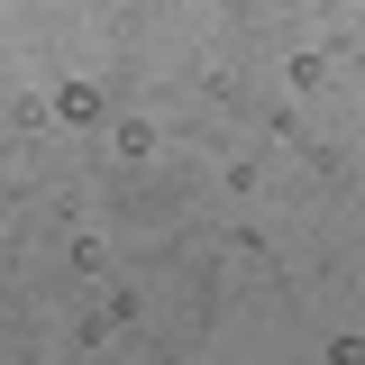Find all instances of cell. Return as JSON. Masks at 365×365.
<instances>
[{
    "label": "cell",
    "instance_id": "1",
    "mask_svg": "<svg viewBox=\"0 0 365 365\" xmlns=\"http://www.w3.org/2000/svg\"><path fill=\"white\" fill-rule=\"evenodd\" d=\"M55 110L83 128V119H101V91H91V83H64V101H55Z\"/></svg>",
    "mask_w": 365,
    "mask_h": 365
}]
</instances>
